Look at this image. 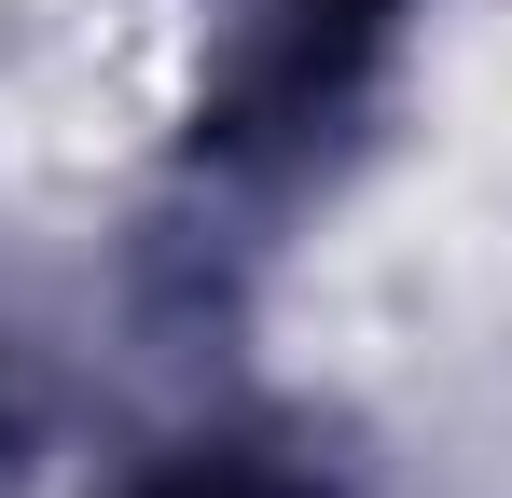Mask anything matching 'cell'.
Listing matches in <instances>:
<instances>
[{
  "mask_svg": "<svg viewBox=\"0 0 512 498\" xmlns=\"http://www.w3.org/2000/svg\"><path fill=\"white\" fill-rule=\"evenodd\" d=\"M402 14H416V0H263L250 42L208 83V111H194V180L291 194V180L374 111V83L402 56Z\"/></svg>",
  "mask_w": 512,
  "mask_h": 498,
  "instance_id": "obj_1",
  "label": "cell"
},
{
  "mask_svg": "<svg viewBox=\"0 0 512 498\" xmlns=\"http://www.w3.org/2000/svg\"><path fill=\"white\" fill-rule=\"evenodd\" d=\"M97 498H346V485H333V457L291 443V429H194V443L139 457L125 485H97Z\"/></svg>",
  "mask_w": 512,
  "mask_h": 498,
  "instance_id": "obj_2",
  "label": "cell"
}]
</instances>
